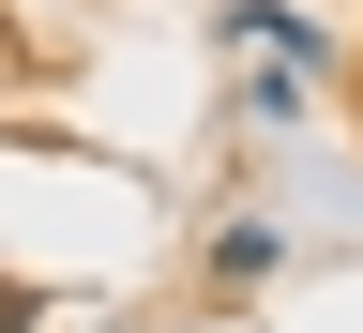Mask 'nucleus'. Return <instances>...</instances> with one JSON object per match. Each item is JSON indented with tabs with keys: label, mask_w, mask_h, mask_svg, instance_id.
Here are the masks:
<instances>
[{
	"label": "nucleus",
	"mask_w": 363,
	"mask_h": 333,
	"mask_svg": "<svg viewBox=\"0 0 363 333\" xmlns=\"http://www.w3.org/2000/svg\"><path fill=\"white\" fill-rule=\"evenodd\" d=\"M212 45H257V76H288V91L348 76V45H333V16H318V0H227Z\"/></svg>",
	"instance_id": "nucleus-1"
},
{
	"label": "nucleus",
	"mask_w": 363,
	"mask_h": 333,
	"mask_svg": "<svg viewBox=\"0 0 363 333\" xmlns=\"http://www.w3.org/2000/svg\"><path fill=\"white\" fill-rule=\"evenodd\" d=\"M272 258H288V243H272L257 212H227L212 243H197V288H212V303H257V288H272Z\"/></svg>",
	"instance_id": "nucleus-2"
},
{
	"label": "nucleus",
	"mask_w": 363,
	"mask_h": 333,
	"mask_svg": "<svg viewBox=\"0 0 363 333\" xmlns=\"http://www.w3.org/2000/svg\"><path fill=\"white\" fill-rule=\"evenodd\" d=\"M0 333H45V288H30V273H0Z\"/></svg>",
	"instance_id": "nucleus-3"
},
{
	"label": "nucleus",
	"mask_w": 363,
	"mask_h": 333,
	"mask_svg": "<svg viewBox=\"0 0 363 333\" xmlns=\"http://www.w3.org/2000/svg\"><path fill=\"white\" fill-rule=\"evenodd\" d=\"M318 16H333V0H318Z\"/></svg>",
	"instance_id": "nucleus-4"
}]
</instances>
